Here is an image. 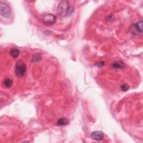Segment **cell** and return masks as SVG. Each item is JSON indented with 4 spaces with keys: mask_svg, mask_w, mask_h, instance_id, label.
<instances>
[{
    "mask_svg": "<svg viewBox=\"0 0 143 143\" xmlns=\"http://www.w3.org/2000/svg\"><path fill=\"white\" fill-rule=\"evenodd\" d=\"M73 11L74 7L72 6H70L68 1H61L58 6L57 13L60 16H69L72 14Z\"/></svg>",
    "mask_w": 143,
    "mask_h": 143,
    "instance_id": "cell-1",
    "label": "cell"
},
{
    "mask_svg": "<svg viewBox=\"0 0 143 143\" xmlns=\"http://www.w3.org/2000/svg\"><path fill=\"white\" fill-rule=\"evenodd\" d=\"M26 67L25 63L22 60H19L16 62L15 68V72L18 78L23 77L25 73Z\"/></svg>",
    "mask_w": 143,
    "mask_h": 143,
    "instance_id": "cell-2",
    "label": "cell"
},
{
    "mask_svg": "<svg viewBox=\"0 0 143 143\" xmlns=\"http://www.w3.org/2000/svg\"><path fill=\"white\" fill-rule=\"evenodd\" d=\"M130 31L133 35L139 36L142 32V21L140 20L133 24L130 27Z\"/></svg>",
    "mask_w": 143,
    "mask_h": 143,
    "instance_id": "cell-3",
    "label": "cell"
},
{
    "mask_svg": "<svg viewBox=\"0 0 143 143\" xmlns=\"http://www.w3.org/2000/svg\"><path fill=\"white\" fill-rule=\"evenodd\" d=\"M0 12L1 16L6 19L11 16V9L4 2H0Z\"/></svg>",
    "mask_w": 143,
    "mask_h": 143,
    "instance_id": "cell-4",
    "label": "cell"
},
{
    "mask_svg": "<svg viewBox=\"0 0 143 143\" xmlns=\"http://www.w3.org/2000/svg\"><path fill=\"white\" fill-rule=\"evenodd\" d=\"M56 20L57 17L55 15L52 14H47L43 17L42 21L45 25H51L56 23Z\"/></svg>",
    "mask_w": 143,
    "mask_h": 143,
    "instance_id": "cell-5",
    "label": "cell"
},
{
    "mask_svg": "<svg viewBox=\"0 0 143 143\" xmlns=\"http://www.w3.org/2000/svg\"><path fill=\"white\" fill-rule=\"evenodd\" d=\"M103 136H104V134L100 131H96L92 132L91 134V137L92 139L96 141L101 140L103 138Z\"/></svg>",
    "mask_w": 143,
    "mask_h": 143,
    "instance_id": "cell-6",
    "label": "cell"
},
{
    "mask_svg": "<svg viewBox=\"0 0 143 143\" xmlns=\"http://www.w3.org/2000/svg\"><path fill=\"white\" fill-rule=\"evenodd\" d=\"M112 67L114 69H122L125 67V64L121 61H117L112 64Z\"/></svg>",
    "mask_w": 143,
    "mask_h": 143,
    "instance_id": "cell-7",
    "label": "cell"
},
{
    "mask_svg": "<svg viewBox=\"0 0 143 143\" xmlns=\"http://www.w3.org/2000/svg\"><path fill=\"white\" fill-rule=\"evenodd\" d=\"M10 53L11 56L13 57L14 58H16L19 56L20 50L17 48H13L11 49Z\"/></svg>",
    "mask_w": 143,
    "mask_h": 143,
    "instance_id": "cell-8",
    "label": "cell"
},
{
    "mask_svg": "<svg viewBox=\"0 0 143 143\" xmlns=\"http://www.w3.org/2000/svg\"><path fill=\"white\" fill-rule=\"evenodd\" d=\"M69 123L68 120L65 118H60L57 121V125L58 126H63Z\"/></svg>",
    "mask_w": 143,
    "mask_h": 143,
    "instance_id": "cell-9",
    "label": "cell"
},
{
    "mask_svg": "<svg viewBox=\"0 0 143 143\" xmlns=\"http://www.w3.org/2000/svg\"><path fill=\"white\" fill-rule=\"evenodd\" d=\"M4 84L5 86V87H6L7 88H10L12 86H13V82L10 78H6L4 80Z\"/></svg>",
    "mask_w": 143,
    "mask_h": 143,
    "instance_id": "cell-10",
    "label": "cell"
},
{
    "mask_svg": "<svg viewBox=\"0 0 143 143\" xmlns=\"http://www.w3.org/2000/svg\"><path fill=\"white\" fill-rule=\"evenodd\" d=\"M41 58V55L39 54H35L34 56L32 57V62H38L40 60Z\"/></svg>",
    "mask_w": 143,
    "mask_h": 143,
    "instance_id": "cell-11",
    "label": "cell"
},
{
    "mask_svg": "<svg viewBox=\"0 0 143 143\" xmlns=\"http://www.w3.org/2000/svg\"><path fill=\"white\" fill-rule=\"evenodd\" d=\"M129 86L128 85L126 84H123L122 86H121V89L123 91H124V92H125V91H127V90H129Z\"/></svg>",
    "mask_w": 143,
    "mask_h": 143,
    "instance_id": "cell-12",
    "label": "cell"
},
{
    "mask_svg": "<svg viewBox=\"0 0 143 143\" xmlns=\"http://www.w3.org/2000/svg\"><path fill=\"white\" fill-rule=\"evenodd\" d=\"M112 17H113V16H112V15H111V16H109L108 17V19L109 20H110V21H112V19H111Z\"/></svg>",
    "mask_w": 143,
    "mask_h": 143,
    "instance_id": "cell-13",
    "label": "cell"
}]
</instances>
